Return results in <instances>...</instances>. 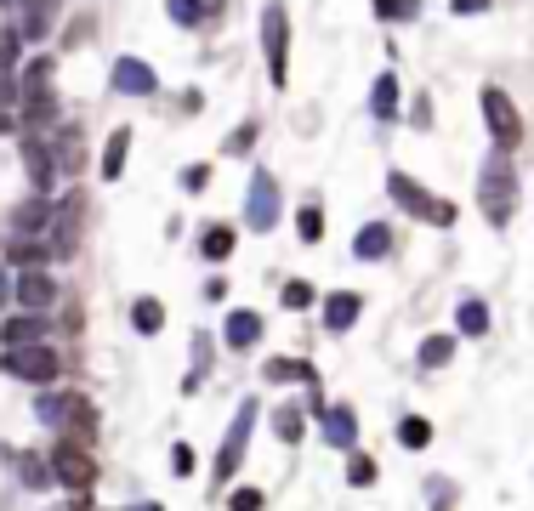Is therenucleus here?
I'll use <instances>...</instances> for the list:
<instances>
[{
	"instance_id": "9d476101",
	"label": "nucleus",
	"mask_w": 534,
	"mask_h": 511,
	"mask_svg": "<svg viewBox=\"0 0 534 511\" xmlns=\"http://www.w3.org/2000/svg\"><path fill=\"white\" fill-rule=\"evenodd\" d=\"M80 233H86V194H69V199L52 211V228H46V239H52V256H63V262H69L74 250H80Z\"/></svg>"
},
{
	"instance_id": "f03ea898",
	"label": "nucleus",
	"mask_w": 534,
	"mask_h": 511,
	"mask_svg": "<svg viewBox=\"0 0 534 511\" xmlns=\"http://www.w3.org/2000/svg\"><path fill=\"white\" fill-rule=\"evenodd\" d=\"M35 421L40 426H52V432H69L74 443H91L97 438V409L86 404V392H40V404H35Z\"/></svg>"
},
{
	"instance_id": "473e14b6",
	"label": "nucleus",
	"mask_w": 534,
	"mask_h": 511,
	"mask_svg": "<svg viewBox=\"0 0 534 511\" xmlns=\"http://www.w3.org/2000/svg\"><path fill=\"white\" fill-rule=\"evenodd\" d=\"M205 370H211V335L199 330V335H194V375L182 381V392H199V387H205Z\"/></svg>"
},
{
	"instance_id": "e433bc0d",
	"label": "nucleus",
	"mask_w": 534,
	"mask_h": 511,
	"mask_svg": "<svg viewBox=\"0 0 534 511\" xmlns=\"http://www.w3.org/2000/svg\"><path fill=\"white\" fill-rule=\"evenodd\" d=\"M18 52H23V35L0 23V74H12V69H18Z\"/></svg>"
},
{
	"instance_id": "c756f323",
	"label": "nucleus",
	"mask_w": 534,
	"mask_h": 511,
	"mask_svg": "<svg viewBox=\"0 0 534 511\" xmlns=\"http://www.w3.org/2000/svg\"><path fill=\"white\" fill-rule=\"evenodd\" d=\"M455 330L461 335H489V307H483L478 296H466L461 307H455Z\"/></svg>"
},
{
	"instance_id": "ea45409f",
	"label": "nucleus",
	"mask_w": 534,
	"mask_h": 511,
	"mask_svg": "<svg viewBox=\"0 0 534 511\" xmlns=\"http://www.w3.org/2000/svg\"><path fill=\"white\" fill-rule=\"evenodd\" d=\"M250 148H256V120H245V125H239V131L228 137V142H222V154H233V159H239V154H250Z\"/></svg>"
},
{
	"instance_id": "c03bdc74",
	"label": "nucleus",
	"mask_w": 534,
	"mask_h": 511,
	"mask_svg": "<svg viewBox=\"0 0 534 511\" xmlns=\"http://www.w3.org/2000/svg\"><path fill=\"white\" fill-rule=\"evenodd\" d=\"M205 182H211V165H188V171H182V188H188V194H205Z\"/></svg>"
},
{
	"instance_id": "5701e85b",
	"label": "nucleus",
	"mask_w": 534,
	"mask_h": 511,
	"mask_svg": "<svg viewBox=\"0 0 534 511\" xmlns=\"http://www.w3.org/2000/svg\"><path fill=\"white\" fill-rule=\"evenodd\" d=\"M233 245H239V239H233L228 222H205V228H199V256H205V262H228Z\"/></svg>"
},
{
	"instance_id": "8fccbe9b",
	"label": "nucleus",
	"mask_w": 534,
	"mask_h": 511,
	"mask_svg": "<svg viewBox=\"0 0 534 511\" xmlns=\"http://www.w3.org/2000/svg\"><path fill=\"white\" fill-rule=\"evenodd\" d=\"M63 511H91V494H80V500H74V506H63Z\"/></svg>"
},
{
	"instance_id": "2f4dec72",
	"label": "nucleus",
	"mask_w": 534,
	"mask_h": 511,
	"mask_svg": "<svg viewBox=\"0 0 534 511\" xmlns=\"http://www.w3.org/2000/svg\"><path fill=\"white\" fill-rule=\"evenodd\" d=\"M165 18L177 29H199L205 23V0H165Z\"/></svg>"
},
{
	"instance_id": "79ce46f5",
	"label": "nucleus",
	"mask_w": 534,
	"mask_h": 511,
	"mask_svg": "<svg viewBox=\"0 0 534 511\" xmlns=\"http://www.w3.org/2000/svg\"><path fill=\"white\" fill-rule=\"evenodd\" d=\"M23 483H29V489H46V483H52V460H23Z\"/></svg>"
},
{
	"instance_id": "f704fd0d",
	"label": "nucleus",
	"mask_w": 534,
	"mask_h": 511,
	"mask_svg": "<svg viewBox=\"0 0 534 511\" xmlns=\"http://www.w3.org/2000/svg\"><path fill=\"white\" fill-rule=\"evenodd\" d=\"M296 233H302V245H319V239H324V211L313 205V199L296 211Z\"/></svg>"
},
{
	"instance_id": "de8ad7c7",
	"label": "nucleus",
	"mask_w": 534,
	"mask_h": 511,
	"mask_svg": "<svg viewBox=\"0 0 534 511\" xmlns=\"http://www.w3.org/2000/svg\"><path fill=\"white\" fill-rule=\"evenodd\" d=\"M228 296V279H205V301H222Z\"/></svg>"
},
{
	"instance_id": "58836bf2",
	"label": "nucleus",
	"mask_w": 534,
	"mask_h": 511,
	"mask_svg": "<svg viewBox=\"0 0 534 511\" xmlns=\"http://www.w3.org/2000/svg\"><path fill=\"white\" fill-rule=\"evenodd\" d=\"M285 307H290V313H307V307H313V284H307V279H285Z\"/></svg>"
},
{
	"instance_id": "7c9ffc66",
	"label": "nucleus",
	"mask_w": 534,
	"mask_h": 511,
	"mask_svg": "<svg viewBox=\"0 0 534 511\" xmlns=\"http://www.w3.org/2000/svg\"><path fill=\"white\" fill-rule=\"evenodd\" d=\"M427 443H432L427 415H404V421H398V449H427Z\"/></svg>"
},
{
	"instance_id": "6e6552de",
	"label": "nucleus",
	"mask_w": 534,
	"mask_h": 511,
	"mask_svg": "<svg viewBox=\"0 0 534 511\" xmlns=\"http://www.w3.org/2000/svg\"><path fill=\"white\" fill-rule=\"evenodd\" d=\"M262 57H267V80H273V86H285V80H290V18H285V6H279V0L262 12Z\"/></svg>"
},
{
	"instance_id": "2eb2a0df",
	"label": "nucleus",
	"mask_w": 534,
	"mask_h": 511,
	"mask_svg": "<svg viewBox=\"0 0 534 511\" xmlns=\"http://www.w3.org/2000/svg\"><path fill=\"white\" fill-rule=\"evenodd\" d=\"M114 91H120V97H154V91H160V74L148 69L143 57H120V63H114Z\"/></svg>"
},
{
	"instance_id": "5fc2aeb1",
	"label": "nucleus",
	"mask_w": 534,
	"mask_h": 511,
	"mask_svg": "<svg viewBox=\"0 0 534 511\" xmlns=\"http://www.w3.org/2000/svg\"><path fill=\"white\" fill-rule=\"evenodd\" d=\"M0 6H6V12H12V6H23V0H0Z\"/></svg>"
},
{
	"instance_id": "37998d69",
	"label": "nucleus",
	"mask_w": 534,
	"mask_h": 511,
	"mask_svg": "<svg viewBox=\"0 0 534 511\" xmlns=\"http://www.w3.org/2000/svg\"><path fill=\"white\" fill-rule=\"evenodd\" d=\"M262 500H267L262 489H233L228 494V511H262Z\"/></svg>"
},
{
	"instance_id": "4468645a",
	"label": "nucleus",
	"mask_w": 534,
	"mask_h": 511,
	"mask_svg": "<svg viewBox=\"0 0 534 511\" xmlns=\"http://www.w3.org/2000/svg\"><path fill=\"white\" fill-rule=\"evenodd\" d=\"M52 211H57V205L46 194H29V199H18V205H12V216H6V222H12V233H18V239H46Z\"/></svg>"
},
{
	"instance_id": "3c124183",
	"label": "nucleus",
	"mask_w": 534,
	"mask_h": 511,
	"mask_svg": "<svg viewBox=\"0 0 534 511\" xmlns=\"http://www.w3.org/2000/svg\"><path fill=\"white\" fill-rule=\"evenodd\" d=\"M222 6H228V0H205V18H216V12H222Z\"/></svg>"
},
{
	"instance_id": "aec40b11",
	"label": "nucleus",
	"mask_w": 534,
	"mask_h": 511,
	"mask_svg": "<svg viewBox=\"0 0 534 511\" xmlns=\"http://www.w3.org/2000/svg\"><path fill=\"white\" fill-rule=\"evenodd\" d=\"M353 256H358V262H387V256H392V228H387V222L358 228L353 233Z\"/></svg>"
},
{
	"instance_id": "4be33fe9",
	"label": "nucleus",
	"mask_w": 534,
	"mask_h": 511,
	"mask_svg": "<svg viewBox=\"0 0 534 511\" xmlns=\"http://www.w3.org/2000/svg\"><path fill=\"white\" fill-rule=\"evenodd\" d=\"M415 364H421V370H449V364H455V335L449 330H432L427 341H421V347H415Z\"/></svg>"
},
{
	"instance_id": "0eeeda50",
	"label": "nucleus",
	"mask_w": 534,
	"mask_h": 511,
	"mask_svg": "<svg viewBox=\"0 0 534 511\" xmlns=\"http://www.w3.org/2000/svg\"><path fill=\"white\" fill-rule=\"evenodd\" d=\"M478 103H483V125H489V137H495V154H512L517 142H523V114H517V103L500 86H483Z\"/></svg>"
},
{
	"instance_id": "b1692460",
	"label": "nucleus",
	"mask_w": 534,
	"mask_h": 511,
	"mask_svg": "<svg viewBox=\"0 0 534 511\" xmlns=\"http://www.w3.org/2000/svg\"><path fill=\"white\" fill-rule=\"evenodd\" d=\"M125 154H131V125H120L114 137H108V148H103V182H120V171H125Z\"/></svg>"
},
{
	"instance_id": "cd10ccee",
	"label": "nucleus",
	"mask_w": 534,
	"mask_h": 511,
	"mask_svg": "<svg viewBox=\"0 0 534 511\" xmlns=\"http://www.w3.org/2000/svg\"><path fill=\"white\" fill-rule=\"evenodd\" d=\"M131 330H137V335H160L165 330V307L154 296H137V301H131Z\"/></svg>"
},
{
	"instance_id": "f3484780",
	"label": "nucleus",
	"mask_w": 534,
	"mask_h": 511,
	"mask_svg": "<svg viewBox=\"0 0 534 511\" xmlns=\"http://www.w3.org/2000/svg\"><path fill=\"white\" fill-rule=\"evenodd\" d=\"M319 432H324V443L330 449H353L358 443V415H353V404H330L319 415Z\"/></svg>"
},
{
	"instance_id": "a18cd8bd",
	"label": "nucleus",
	"mask_w": 534,
	"mask_h": 511,
	"mask_svg": "<svg viewBox=\"0 0 534 511\" xmlns=\"http://www.w3.org/2000/svg\"><path fill=\"white\" fill-rule=\"evenodd\" d=\"M171 472H177V477L194 472V449H188V443H177V449H171Z\"/></svg>"
},
{
	"instance_id": "49530a36",
	"label": "nucleus",
	"mask_w": 534,
	"mask_h": 511,
	"mask_svg": "<svg viewBox=\"0 0 534 511\" xmlns=\"http://www.w3.org/2000/svg\"><path fill=\"white\" fill-rule=\"evenodd\" d=\"M449 6H455L461 18H478V12H489V0H449Z\"/></svg>"
},
{
	"instance_id": "c85d7f7f",
	"label": "nucleus",
	"mask_w": 534,
	"mask_h": 511,
	"mask_svg": "<svg viewBox=\"0 0 534 511\" xmlns=\"http://www.w3.org/2000/svg\"><path fill=\"white\" fill-rule=\"evenodd\" d=\"M273 432H279V443H302V432H307V409H302V404L273 409Z\"/></svg>"
},
{
	"instance_id": "a19ab883",
	"label": "nucleus",
	"mask_w": 534,
	"mask_h": 511,
	"mask_svg": "<svg viewBox=\"0 0 534 511\" xmlns=\"http://www.w3.org/2000/svg\"><path fill=\"white\" fill-rule=\"evenodd\" d=\"M18 108H23V86L12 74H0V114H18Z\"/></svg>"
},
{
	"instance_id": "f8f14e48",
	"label": "nucleus",
	"mask_w": 534,
	"mask_h": 511,
	"mask_svg": "<svg viewBox=\"0 0 534 511\" xmlns=\"http://www.w3.org/2000/svg\"><path fill=\"white\" fill-rule=\"evenodd\" d=\"M23 171H29V188H35V194H52L57 159H52V142L40 137V131H29V137H23Z\"/></svg>"
},
{
	"instance_id": "603ef678",
	"label": "nucleus",
	"mask_w": 534,
	"mask_h": 511,
	"mask_svg": "<svg viewBox=\"0 0 534 511\" xmlns=\"http://www.w3.org/2000/svg\"><path fill=\"white\" fill-rule=\"evenodd\" d=\"M131 511H165V506H154V500H143V506H131Z\"/></svg>"
},
{
	"instance_id": "dca6fc26",
	"label": "nucleus",
	"mask_w": 534,
	"mask_h": 511,
	"mask_svg": "<svg viewBox=\"0 0 534 511\" xmlns=\"http://www.w3.org/2000/svg\"><path fill=\"white\" fill-rule=\"evenodd\" d=\"M358 313H364V296H358V290H330V296H324V330L330 335H347L358 324Z\"/></svg>"
},
{
	"instance_id": "4c0bfd02",
	"label": "nucleus",
	"mask_w": 534,
	"mask_h": 511,
	"mask_svg": "<svg viewBox=\"0 0 534 511\" xmlns=\"http://www.w3.org/2000/svg\"><path fill=\"white\" fill-rule=\"evenodd\" d=\"M347 483H353V489H370V483H375V460L353 449V455H347Z\"/></svg>"
},
{
	"instance_id": "423d86ee",
	"label": "nucleus",
	"mask_w": 534,
	"mask_h": 511,
	"mask_svg": "<svg viewBox=\"0 0 534 511\" xmlns=\"http://www.w3.org/2000/svg\"><path fill=\"white\" fill-rule=\"evenodd\" d=\"M0 375H12L23 387H52L57 375H63V358L40 341V347H6L0 353Z\"/></svg>"
},
{
	"instance_id": "09e8293b",
	"label": "nucleus",
	"mask_w": 534,
	"mask_h": 511,
	"mask_svg": "<svg viewBox=\"0 0 534 511\" xmlns=\"http://www.w3.org/2000/svg\"><path fill=\"white\" fill-rule=\"evenodd\" d=\"M6 301H12V273L0 267V307H6Z\"/></svg>"
},
{
	"instance_id": "ddd939ff",
	"label": "nucleus",
	"mask_w": 534,
	"mask_h": 511,
	"mask_svg": "<svg viewBox=\"0 0 534 511\" xmlns=\"http://www.w3.org/2000/svg\"><path fill=\"white\" fill-rule=\"evenodd\" d=\"M12 296L23 301V313H46L57 301V279L46 273V267H23L18 279H12Z\"/></svg>"
},
{
	"instance_id": "6ab92c4d",
	"label": "nucleus",
	"mask_w": 534,
	"mask_h": 511,
	"mask_svg": "<svg viewBox=\"0 0 534 511\" xmlns=\"http://www.w3.org/2000/svg\"><path fill=\"white\" fill-rule=\"evenodd\" d=\"M46 341V313H18L0 324V347H40Z\"/></svg>"
},
{
	"instance_id": "a878e982",
	"label": "nucleus",
	"mask_w": 534,
	"mask_h": 511,
	"mask_svg": "<svg viewBox=\"0 0 534 511\" xmlns=\"http://www.w3.org/2000/svg\"><path fill=\"white\" fill-rule=\"evenodd\" d=\"M52 159H57V171H80V159H86V148H80V125H63V131H57Z\"/></svg>"
},
{
	"instance_id": "39448f33",
	"label": "nucleus",
	"mask_w": 534,
	"mask_h": 511,
	"mask_svg": "<svg viewBox=\"0 0 534 511\" xmlns=\"http://www.w3.org/2000/svg\"><path fill=\"white\" fill-rule=\"evenodd\" d=\"M52 57H35V63H29V69H23V120H29V131H40V125H52L57 120V91H52Z\"/></svg>"
},
{
	"instance_id": "f257e3e1",
	"label": "nucleus",
	"mask_w": 534,
	"mask_h": 511,
	"mask_svg": "<svg viewBox=\"0 0 534 511\" xmlns=\"http://www.w3.org/2000/svg\"><path fill=\"white\" fill-rule=\"evenodd\" d=\"M478 211L489 228H506L517 211V171H512V159L506 154H489L483 159V171H478Z\"/></svg>"
},
{
	"instance_id": "9b49d317",
	"label": "nucleus",
	"mask_w": 534,
	"mask_h": 511,
	"mask_svg": "<svg viewBox=\"0 0 534 511\" xmlns=\"http://www.w3.org/2000/svg\"><path fill=\"white\" fill-rule=\"evenodd\" d=\"M279 211H285V199H279L273 171H256V177H250V194H245V222L256 233H267L273 222H279Z\"/></svg>"
},
{
	"instance_id": "bb28decb",
	"label": "nucleus",
	"mask_w": 534,
	"mask_h": 511,
	"mask_svg": "<svg viewBox=\"0 0 534 511\" xmlns=\"http://www.w3.org/2000/svg\"><path fill=\"white\" fill-rule=\"evenodd\" d=\"M370 114L375 120H398V74H381L370 86Z\"/></svg>"
},
{
	"instance_id": "7ed1b4c3",
	"label": "nucleus",
	"mask_w": 534,
	"mask_h": 511,
	"mask_svg": "<svg viewBox=\"0 0 534 511\" xmlns=\"http://www.w3.org/2000/svg\"><path fill=\"white\" fill-rule=\"evenodd\" d=\"M387 194H392V205L398 211H410L415 222H427V228H455V205L449 199H438V194H427L415 177H404V171H387Z\"/></svg>"
},
{
	"instance_id": "864d4df0",
	"label": "nucleus",
	"mask_w": 534,
	"mask_h": 511,
	"mask_svg": "<svg viewBox=\"0 0 534 511\" xmlns=\"http://www.w3.org/2000/svg\"><path fill=\"white\" fill-rule=\"evenodd\" d=\"M0 131H12V114H0Z\"/></svg>"
},
{
	"instance_id": "412c9836",
	"label": "nucleus",
	"mask_w": 534,
	"mask_h": 511,
	"mask_svg": "<svg viewBox=\"0 0 534 511\" xmlns=\"http://www.w3.org/2000/svg\"><path fill=\"white\" fill-rule=\"evenodd\" d=\"M57 6H63V0H23V29L18 35L23 40H46L57 29Z\"/></svg>"
},
{
	"instance_id": "1a4fd4ad",
	"label": "nucleus",
	"mask_w": 534,
	"mask_h": 511,
	"mask_svg": "<svg viewBox=\"0 0 534 511\" xmlns=\"http://www.w3.org/2000/svg\"><path fill=\"white\" fill-rule=\"evenodd\" d=\"M52 477L63 483V489H74V494H91V483H97V460H91L86 443L63 438L52 449Z\"/></svg>"
},
{
	"instance_id": "c9c22d12",
	"label": "nucleus",
	"mask_w": 534,
	"mask_h": 511,
	"mask_svg": "<svg viewBox=\"0 0 534 511\" xmlns=\"http://www.w3.org/2000/svg\"><path fill=\"white\" fill-rule=\"evenodd\" d=\"M12 262H18V267H46V262H52V245H35V239H18V245H12Z\"/></svg>"
},
{
	"instance_id": "a211bd4d",
	"label": "nucleus",
	"mask_w": 534,
	"mask_h": 511,
	"mask_svg": "<svg viewBox=\"0 0 534 511\" xmlns=\"http://www.w3.org/2000/svg\"><path fill=\"white\" fill-rule=\"evenodd\" d=\"M222 341H228L233 353H250V347L262 341V313H250V307H233L228 324H222Z\"/></svg>"
},
{
	"instance_id": "20e7f679",
	"label": "nucleus",
	"mask_w": 534,
	"mask_h": 511,
	"mask_svg": "<svg viewBox=\"0 0 534 511\" xmlns=\"http://www.w3.org/2000/svg\"><path fill=\"white\" fill-rule=\"evenodd\" d=\"M250 432H256V398H245V404L233 409L228 438H222V449H216V466H211V483H216V489L239 477V466H245V449H250Z\"/></svg>"
},
{
	"instance_id": "393cba45",
	"label": "nucleus",
	"mask_w": 534,
	"mask_h": 511,
	"mask_svg": "<svg viewBox=\"0 0 534 511\" xmlns=\"http://www.w3.org/2000/svg\"><path fill=\"white\" fill-rule=\"evenodd\" d=\"M267 381H307V387H319V370L307 364V358H267Z\"/></svg>"
},
{
	"instance_id": "72a5a7b5",
	"label": "nucleus",
	"mask_w": 534,
	"mask_h": 511,
	"mask_svg": "<svg viewBox=\"0 0 534 511\" xmlns=\"http://www.w3.org/2000/svg\"><path fill=\"white\" fill-rule=\"evenodd\" d=\"M375 6V18L381 23H410V18H421V0H370Z\"/></svg>"
}]
</instances>
